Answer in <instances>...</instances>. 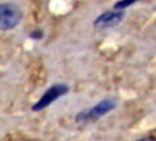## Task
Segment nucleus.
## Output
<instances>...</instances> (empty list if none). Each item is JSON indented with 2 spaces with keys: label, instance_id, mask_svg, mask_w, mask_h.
<instances>
[{
  "label": "nucleus",
  "instance_id": "f257e3e1",
  "mask_svg": "<svg viewBox=\"0 0 156 141\" xmlns=\"http://www.w3.org/2000/svg\"><path fill=\"white\" fill-rule=\"evenodd\" d=\"M117 106V102L115 98H104L99 103L94 105L90 108H85L77 113L74 120L78 124H85V123H91L95 120H99L107 113H110L115 107Z\"/></svg>",
  "mask_w": 156,
  "mask_h": 141
},
{
  "label": "nucleus",
  "instance_id": "f03ea898",
  "mask_svg": "<svg viewBox=\"0 0 156 141\" xmlns=\"http://www.w3.org/2000/svg\"><path fill=\"white\" fill-rule=\"evenodd\" d=\"M22 19L21 9L12 2L0 4V30H10L20 24Z\"/></svg>",
  "mask_w": 156,
  "mask_h": 141
},
{
  "label": "nucleus",
  "instance_id": "7ed1b4c3",
  "mask_svg": "<svg viewBox=\"0 0 156 141\" xmlns=\"http://www.w3.org/2000/svg\"><path fill=\"white\" fill-rule=\"evenodd\" d=\"M69 88L66 85V84H54L51 85L49 89H46V91L40 96V98L33 105L32 109L34 112H39V111H43L45 109L46 107H49L51 103H54L56 100H58L60 97L65 96L67 92H68Z\"/></svg>",
  "mask_w": 156,
  "mask_h": 141
},
{
  "label": "nucleus",
  "instance_id": "20e7f679",
  "mask_svg": "<svg viewBox=\"0 0 156 141\" xmlns=\"http://www.w3.org/2000/svg\"><path fill=\"white\" fill-rule=\"evenodd\" d=\"M124 18V12L122 10H110V11H105L101 15H99L94 22L93 26L95 29L99 30H105V29H110L113 28L116 26H118Z\"/></svg>",
  "mask_w": 156,
  "mask_h": 141
},
{
  "label": "nucleus",
  "instance_id": "39448f33",
  "mask_svg": "<svg viewBox=\"0 0 156 141\" xmlns=\"http://www.w3.org/2000/svg\"><path fill=\"white\" fill-rule=\"evenodd\" d=\"M136 1H139V0H118L113 5V9L115 10H122L123 11L124 9H127V7L132 6L133 4H135Z\"/></svg>",
  "mask_w": 156,
  "mask_h": 141
},
{
  "label": "nucleus",
  "instance_id": "423d86ee",
  "mask_svg": "<svg viewBox=\"0 0 156 141\" xmlns=\"http://www.w3.org/2000/svg\"><path fill=\"white\" fill-rule=\"evenodd\" d=\"M43 36H44V33L40 29H35V30H32L29 33V38L30 39H34V40H40Z\"/></svg>",
  "mask_w": 156,
  "mask_h": 141
},
{
  "label": "nucleus",
  "instance_id": "0eeeda50",
  "mask_svg": "<svg viewBox=\"0 0 156 141\" xmlns=\"http://www.w3.org/2000/svg\"><path fill=\"white\" fill-rule=\"evenodd\" d=\"M136 141H156V137H143V139L136 140Z\"/></svg>",
  "mask_w": 156,
  "mask_h": 141
}]
</instances>
